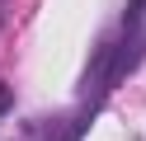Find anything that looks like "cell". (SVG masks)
I'll list each match as a JSON object with an SVG mask.
<instances>
[{"label":"cell","instance_id":"6da1fadb","mask_svg":"<svg viewBox=\"0 0 146 141\" xmlns=\"http://www.w3.org/2000/svg\"><path fill=\"white\" fill-rule=\"evenodd\" d=\"M137 56H141V42H127V47H123V56H118V66H113V80L132 71V66H137Z\"/></svg>","mask_w":146,"mask_h":141},{"label":"cell","instance_id":"7a4b0ae2","mask_svg":"<svg viewBox=\"0 0 146 141\" xmlns=\"http://www.w3.org/2000/svg\"><path fill=\"white\" fill-rule=\"evenodd\" d=\"M10 103H14V94L5 89V85H0V118H5V113H10Z\"/></svg>","mask_w":146,"mask_h":141}]
</instances>
